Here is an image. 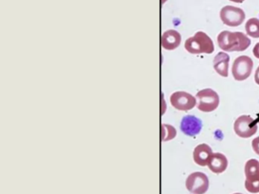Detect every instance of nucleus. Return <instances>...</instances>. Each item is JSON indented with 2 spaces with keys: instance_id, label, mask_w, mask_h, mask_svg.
I'll list each match as a JSON object with an SVG mask.
<instances>
[{
  "instance_id": "17",
  "label": "nucleus",
  "mask_w": 259,
  "mask_h": 194,
  "mask_svg": "<svg viewBox=\"0 0 259 194\" xmlns=\"http://www.w3.org/2000/svg\"><path fill=\"white\" fill-rule=\"evenodd\" d=\"M259 174V162L256 159H249L245 165V177Z\"/></svg>"
},
{
  "instance_id": "1",
  "label": "nucleus",
  "mask_w": 259,
  "mask_h": 194,
  "mask_svg": "<svg viewBox=\"0 0 259 194\" xmlns=\"http://www.w3.org/2000/svg\"><path fill=\"white\" fill-rule=\"evenodd\" d=\"M218 42L224 51L243 52L249 46L251 39L242 32L224 30L218 35Z\"/></svg>"
},
{
  "instance_id": "13",
  "label": "nucleus",
  "mask_w": 259,
  "mask_h": 194,
  "mask_svg": "<svg viewBox=\"0 0 259 194\" xmlns=\"http://www.w3.org/2000/svg\"><path fill=\"white\" fill-rule=\"evenodd\" d=\"M229 63H230L229 55L223 52H220L213 59V68L218 74L222 77H227L228 76Z\"/></svg>"
},
{
  "instance_id": "4",
  "label": "nucleus",
  "mask_w": 259,
  "mask_h": 194,
  "mask_svg": "<svg viewBox=\"0 0 259 194\" xmlns=\"http://www.w3.org/2000/svg\"><path fill=\"white\" fill-rule=\"evenodd\" d=\"M252 59L246 56H239L235 59L232 67V74L235 80L242 81L251 75L253 69Z\"/></svg>"
},
{
  "instance_id": "16",
  "label": "nucleus",
  "mask_w": 259,
  "mask_h": 194,
  "mask_svg": "<svg viewBox=\"0 0 259 194\" xmlns=\"http://www.w3.org/2000/svg\"><path fill=\"white\" fill-rule=\"evenodd\" d=\"M177 130L170 124H163L161 125V138L163 142L171 140L177 136Z\"/></svg>"
},
{
  "instance_id": "15",
  "label": "nucleus",
  "mask_w": 259,
  "mask_h": 194,
  "mask_svg": "<svg viewBox=\"0 0 259 194\" xmlns=\"http://www.w3.org/2000/svg\"><path fill=\"white\" fill-rule=\"evenodd\" d=\"M245 187L251 193L259 192V174L245 177Z\"/></svg>"
},
{
  "instance_id": "2",
  "label": "nucleus",
  "mask_w": 259,
  "mask_h": 194,
  "mask_svg": "<svg viewBox=\"0 0 259 194\" xmlns=\"http://www.w3.org/2000/svg\"><path fill=\"white\" fill-rule=\"evenodd\" d=\"M185 48L191 54H210L214 51V45L210 36L204 32H197L194 36L186 39Z\"/></svg>"
},
{
  "instance_id": "5",
  "label": "nucleus",
  "mask_w": 259,
  "mask_h": 194,
  "mask_svg": "<svg viewBox=\"0 0 259 194\" xmlns=\"http://www.w3.org/2000/svg\"><path fill=\"white\" fill-rule=\"evenodd\" d=\"M257 120L253 119L249 115H241L235 121L233 128L239 137L249 138L257 132Z\"/></svg>"
},
{
  "instance_id": "22",
  "label": "nucleus",
  "mask_w": 259,
  "mask_h": 194,
  "mask_svg": "<svg viewBox=\"0 0 259 194\" xmlns=\"http://www.w3.org/2000/svg\"><path fill=\"white\" fill-rule=\"evenodd\" d=\"M256 120H257V123L259 124V115H257V118Z\"/></svg>"
},
{
  "instance_id": "20",
  "label": "nucleus",
  "mask_w": 259,
  "mask_h": 194,
  "mask_svg": "<svg viewBox=\"0 0 259 194\" xmlns=\"http://www.w3.org/2000/svg\"><path fill=\"white\" fill-rule=\"evenodd\" d=\"M254 80H255V83L259 85V66L257 67L255 74H254Z\"/></svg>"
},
{
  "instance_id": "23",
  "label": "nucleus",
  "mask_w": 259,
  "mask_h": 194,
  "mask_svg": "<svg viewBox=\"0 0 259 194\" xmlns=\"http://www.w3.org/2000/svg\"><path fill=\"white\" fill-rule=\"evenodd\" d=\"M234 194H242V193H239V192H236V193H234Z\"/></svg>"
},
{
  "instance_id": "12",
  "label": "nucleus",
  "mask_w": 259,
  "mask_h": 194,
  "mask_svg": "<svg viewBox=\"0 0 259 194\" xmlns=\"http://www.w3.org/2000/svg\"><path fill=\"white\" fill-rule=\"evenodd\" d=\"M213 154L210 146L206 143H201L195 147L193 152V159L195 163L200 166H206L210 156Z\"/></svg>"
},
{
  "instance_id": "11",
  "label": "nucleus",
  "mask_w": 259,
  "mask_h": 194,
  "mask_svg": "<svg viewBox=\"0 0 259 194\" xmlns=\"http://www.w3.org/2000/svg\"><path fill=\"white\" fill-rule=\"evenodd\" d=\"M180 33L175 30H168L162 35L161 45L166 50H174L181 43Z\"/></svg>"
},
{
  "instance_id": "3",
  "label": "nucleus",
  "mask_w": 259,
  "mask_h": 194,
  "mask_svg": "<svg viewBox=\"0 0 259 194\" xmlns=\"http://www.w3.org/2000/svg\"><path fill=\"white\" fill-rule=\"evenodd\" d=\"M196 97L199 100L198 109L201 112H213L219 106V95L214 90L210 88L201 89L199 92H197Z\"/></svg>"
},
{
  "instance_id": "9",
  "label": "nucleus",
  "mask_w": 259,
  "mask_h": 194,
  "mask_svg": "<svg viewBox=\"0 0 259 194\" xmlns=\"http://www.w3.org/2000/svg\"><path fill=\"white\" fill-rule=\"evenodd\" d=\"M202 128V122L194 115H186L182 119L180 129L184 134L194 136L198 134Z\"/></svg>"
},
{
  "instance_id": "6",
  "label": "nucleus",
  "mask_w": 259,
  "mask_h": 194,
  "mask_svg": "<svg viewBox=\"0 0 259 194\" xmlns=\"http://www.w3.org/2000/svg\"><path fill=\"white\" fill-rule=\"evenodd\" d=\"M220 17L224 24L229 27H238L243 23L245 12L240 8L226 6L220 12Z\"/></svg>"
},
{
  "instance_id": "10",
  "label": "nucleus",
  "mask_w": 259,
  "mask_h": 194,
  "mask_svg": "<svg viewBox=\"0 0 259 194\" xmlns=\"http://www.w3.org/2000/svg\"><path fill=\"white\" fill-rule=\"evenodd\" d=\"M207 167L212 172L221 174L227 170L228 160L222 153H213L207 162Z\"/></svg>"
},
{
  "instance_id": "7",
  "label": "nucleus",
  "mask_w": 259,
  "mask_h": 194,
  "mask_svg": "<svg viewBox=\"0 0 259 194\" xmlns=\"http://www.w3.org/2000/svg\"><path fill=\"white\" fill-rule=\"evenodd\" d=\"M186 186L193 194H204L209 188L207 176L202 172H194L188 176Z\"/></svg>"
},
{
  "instance_id": "19",
  "label": "nucleus",
  "mask_w": 259,
  "mask_h": 194,
  "mask_svg": "<svg viewBox=\"0 0 259 194\" xmlns=\"http://www.w3.org/2000/svg\"><path fill=\"white\" fill-rule=\"evenodd\" d=\"M253 54L255 56L257 59H259V42H257L255 45H254V48H253Z\"/></svg>"
},
{
  "instance_id": "14",
  "label": "nucleus",
  "mask_w": 259,
  "mask_h": 194,
  "mask_svg": "<svg viewBox=\"0 0 259 194\" xmlns=\"http://www.w3.org/2000/svg\"><path fill=\"white\" fill-rule=\"evenodd\" d=\"M245 28L248 36L252 38H259V19L250 18L245 24Z\"/></svg>"
},
{
  "instance_id": "21",
  "label": "nucleus",
  "mask_w": 259,
  "mask_h": 194,
  "mask_svg": "<svg viewBox=\"0 0 259 194\" xmlns=\"http://www.w3.org/2000/svg\"><path fill=\"white\" fill-rule=\"evenodd\" d=\"M230 1L233 2V3H243L244 0H230Z\"/></svg>"
},
{
  "instance_id": "8",
  "label": "nucleus",
  "mask_w": 259,
  "mask_h": 194,
  "mask_svg": "<svg viewBox=\"0 0 259 194\" xmlns=\"http://www.w3.org/2000/svg\"><path fill=\"white\" fill-rule=\"evenodd\" d=\"M169 100L172 107L175 108L177 110L184 111V112H187L193 109L197 103L196 98L195 96L184 91H177L174 92L170 95Z\"/></svg>"
},
{
  "instance_id": "18",
  "label": "nucleus",
  "mask_w": 259,
  "mask_h": 194,
  "mask_svg": "<svg viewBox=\"0 0 259 194\" xmlns=\"http://www.w3.org/2000/svg\"><path fill=\"white\" fill-rule=\"evenodd\" d=\"M251 146H252L253 150L254 153L259 156V136L254 138L251 142Z\"/></svg>"
}]
</instances>
